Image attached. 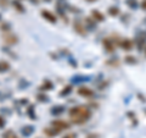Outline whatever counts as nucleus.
<instances>
[{
  "label": "nucleus",
  "mask_w": 146,
  "mask_h": 138,
  "mask_svg": "<svg viewBox=\"0 0 146 138\" xmlns=\"http://www.w3.org/2000/svg\"><path fill=\"white\" fill-rule=\"evenodd\" d=\"M71 116L74 122H83L89 117V111L85 108L78 107V108H74L73 110H71Z\"/></svg>",
  "instance_id": "f257e3e1"
}]
</instances>
